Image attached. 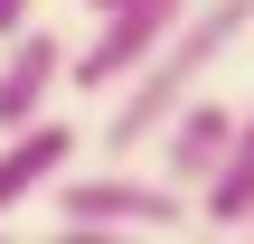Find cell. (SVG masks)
Instances as JSON below:
<instances>
[{
  "label": "cell",
  "instance_id": "cell-3",
  "mask_svg": "<svg viewBox=\"0 0 254 244\" xmlns=\"http://www.w3.org/2000/svg\"><path fill=\"white\" fill-rule=\"evenodd\" d=\"M198 0H113V9H94V38H85V56H66V85L75 94H113L123 75H141L151 56H160V38L189 19Z\"/></svg>",
  "mask_w": 254,
  "mask_h": 244
},
{
  "label": "cell",
  "instance_id": "cell-6",
  "mask_svg": "<svg viewBox=\"0 0 254 244\" xmlns=\"http://www.w3.org/2000/svg\"><path fill=\"white\" fill-rule=\"evenodd\" d=\"M226 141H236V113L226 103H207V94H189L170 122H160V179H179L189 197L207 188V169L226 160Z\"/></svg>",
  "mask_w": 254,
  "mask_h": 244
},
{
  "label": "cell",
  "instance_id": "cell-2",
  "mask_svg": "<svg viewBox=\"0 0 254 244\" xmlns=\"http://www.w3.org/2000/svg\"><path fill=\"white\" fill-rule=\"evenodd\" d=\"M47 207H57V235L66 244H113V235H179V226H198V197L179 188V179H132V169H66L57 188H47Z\"/></svg>",
  "mask_w": 254,
  "mask_h": 244
},
{
  "label": "cell",
  "instance_id": "cell-8",
  "mask_svg": "<svg viewBox=\"0 0 254 244\" xmlns=\"http://www.w3.org/2000/svg\"><path fill=\"white\" fill-rule=\"evenodd\" d=\"M19 28H28V0H0V47H9Z\"/></svg>",
  "mask_w": 254,
  "mask_h": 244
},
{
  "label": "cell",
  "instance_id": "cell-9",
  "mask_svg": "<svg viewBox=\"0 0 254 244\" xmlns=\"http://www.w3.org/2000/svg\"><path fill=\"white\" fill-rule=\"evenodd\" d=\"M85 9H113V0H85Z\"/></svg>",
  "mask_w": 254,
  "mask_h": 244
},
{
  "label": "cell",
  "instance_id": "cell-4",
  "mask_svg": "<svg viewBox=\"0 0 254 244\" xmlns=\"http://www.w3.org/2000/svg\"><path fill=\"white\" fill-rule=\"evenodd\" d=\"M66 169H75V122L38 113V122H19V132H0V216L28 207V197H47Z\"/></svg>",
  "mask_w": 254,
  "mask_h": 244
},
{
  "label": "cell",
  "instance_id": "cell-7",
  "mask_svg": "<svg viewBox=\"0 0 254 244\" xmlns=\"http://www.w3.org/2000/svg\"><path fill=\"white\" fill-rule=\"evenodd\" d=\"M245 216H254V103L236 113V141L198 188V226H245Z\"/></svg>",
  "mask_w": 254,
  "mask_h": 244
},
{
  "label": "cell",
  "instance_id": "cell-1",
  "mask_svg": "<svg viewBox=\"0 0 254 244\" xmlns=\"http://www.w3.org/2000/svg\"><path fill=\"white\" fill-rule=\"evenodd\" d=\"M245 28H254V0H198V9H189L170 38H160V56H151L141 75H123V85H113L104 150L123 160V150H141V141H160V122H170V113H179V103H189V94L217 75V56H226Z\"/></svg>",
  "mask_w": 254,
  "mask_h": 244
},
{
  "label": "cell",
  "instance_id": "cell-5",
  "mask_svg": "<svg viewBox=\"0 0 254 244\" xmlns=\"http://www.w3.org/2000/svg\"><path fill=\"white\" fill-rule=\"evenodd\" d=\"M57 85H66V47L28 19L9 47H0V132H19V122H38L47 103H57Z\"/></svg>",
  "mask_w": 254,
  "mask_h": 244
}]
</instances>
